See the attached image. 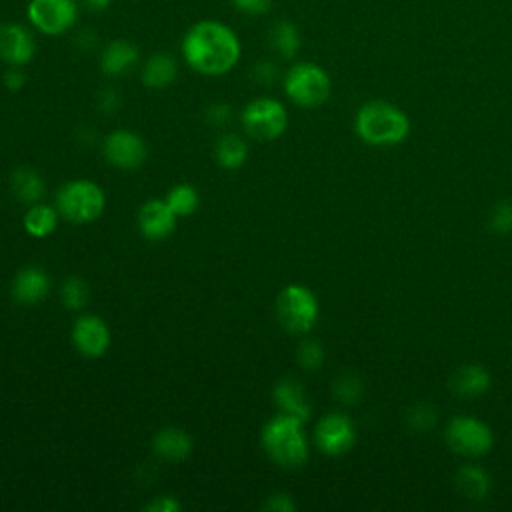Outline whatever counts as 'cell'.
I'll return each instance as SVG.
<instances>
[{
	"instance_id": "10",
	"label": "cell",
	"mask_w": 512,
	"mask_h": 512,
	"mask_svg": "<svg viewBox=\"0 0 512 512\" xmlns=\"http://www.w3.org/2000/svg\"><path fill=\"white\" fill-rule=\"evenodd\" d=\"M314 442L320 452L328 456H342L354 446L356 428L346 414L328 412L314 428Z\"/></svg>"
},
{
	"instance_id": "16",
	"label": "cell",
	"mask_w": 512,
	"mask_h": 512,
	"mask_svg": "<svg viewBox=\"0 0 512 512\" xmlns=\"http://www.w3.org/2000/svg\"><path fill=\"white\" fill-rule=\"evenodd\" d=\"M272 398L282 414H290L302 422H306L312 414V404H310L302 384L294 378L278 380L272 390Z\"/></svg>"
},
{
	"instance_id": "6",
	"label": "cell",
	"mask_w": 512,
	"mask_h": 512,
	"mask_svg": "<svg viewBox=\"0 0 512 512\" xmlns=\"http://www.w3.org/2000/svg\"><path fill=\"white\" fill-rule=\"evenodd\" d=\"M320 304L316 294L304 284H288L276 298V316L290 334H308L318 320Z\"/></svg>"
},
{
	"instance_id": "39",
	"label": "cell",
	"mask_w": 512,
	"mask_h": 512,
	"mask_svg": "<svg viewBox=\"0 0 512 512\" xmlns=\"http://www.w3.org/2000/svg\"><path fill=\"white\" fill-rule=\"evenodd\" d=\"M80 4L90 12H104L106 8H110L112 0H80Z\"/></svg>"
},
{
	"instance_id": "28",
	"label": "cell",
	"mask_w": 512,
	"mask_h": 512,
	"mask_svg": "<svg viewBox=\"0 0 512 512\" xmlns=\"http://www.w3.org/2000/svg\"><path fill=\"white\" fill-rule=\"evenodd\" d=\"M62 302L68 310H82L90 298V288L88 284L78 278V276H70L62 282V290H60Z\"/></svg>"
},
{
	"instance_id": "17",
	"label": "cell",
	"mask_w": 512,
	"mask_h": 512,
	"mask_svg": "<svg viewBox=\"0 0 512 512\" xmlns=\"http://www.w3.org/2000/svg\"><path fill=\"white\" fill-rule=\"evenodd\" d=\"M140 52L130 40H110L100 54V70L106 76H124L138 64Z\"/></svg>"
},
{
	"instance_id": "11",
	"label": "cell",
	"mask_w": 512,
	"mask_h": 512,
	"mask_svg": "<svg viewBox=\"0 0 512 512\" xmlns=\"http://www.w3.org/2000/svg\"><path fill=\"white\" fill-rule=\"evenodd\" d=\"M104 158L108 160V164H112L114 168H122V170H134L138 166H142V162L146 160V144L144 140L126 128L114 130L106 136L104 146H102Z\"/></svg>"
},
{
	"instance_id": "23",
	"label": "cell",
	"mask_w": 512,
	"mask_h": 512,
	"mask_svg": "<svg viewBox=\"0 0 512 512\" xmlns=\"http://www.w3.org/2000/svg\"><path fill=\"white\" fill-rule=\"evenodd\" d=\"M24 230L34 238L50 236L58 226V210L48 204H30L24 214Z\"/></svg>"
},
{
	"instance_id": "4",
	"label": "cell",
	"mask_w": 512,
	"mask_h": 512,
	"mask_svg": "<svg viewBox=\"0 0 512 512\" xmlns=\"http://www.w3.org/2000/svg\"><path fill=\"white\" fill-rule=\"evenodd\" d=\"M106 206L104 190L92 180H70L56 194V210L72 224H88L102 216Z\"/></svg>"
},
{
	"instance_id": "20",
	"label": "cell",
	"mask_w": 512,
	"mask_h": 512,
	"mask_svg": "<svg viewBox=\"0 0 512 512\" xmlns=\"http://www.w3.org/2000/svg\"><path fill=\"white\" fill-rule=\"evenodd\" d=\"M178 76V62L168 52L152 54L142 66V82L146 88L162 90L170 86Z\"/></svg>"
},
{
	"instance_id": "9",
	"label": "cell",
	"mask_w": 512,
	"mask_h": 512,
	"mask_svg": "<svg viewBox=\"0 0 512 512\" xmlns=\"http://www.w3.org/2000/svg\"><path fill=\"white\" fill-rule=\"evenodd\" d=\"M78 10V0H30L26 16L40 34L60 36L76 24Z\"/></svg>"
},
{
	"instance_id": "32",
	"label": "cell",
	"mask_w": 512,
	"mask_h": 512,
	"mask_svg": "<svg viewBox=\"0 0 512 512\" xmlns=\"http://www.w3.org/2000/svg\"><path fill=\"white\" fill-rule=\"evenodd\" d=\"M252 76H254V80L258 84L270 86V84H274L278 80V66L274 62H270V60H260V62L254 64Z\"/></svg>"
},
{
	"instance_id": "36",
	"label": "cell",
	"mask_w": 512,
	"mask_h": 512,
	"mask_svg": "<svg viewBox=\"0 0 512 512\" xmlns=\"http://www.w3.org/2000/svg\"><path fill=\"white\" fill-rule=\"evenodd\" d=\"M230 116H232V108L228 104H224V102H216V104L208 106V110H206L208 122L216 124V126L226 124L230 120Z\"/></svg>"
},
{
	"instance_id": "2",
	"label": "cell",
	"mask_w": 512,
	"mask_h": 512,
	"mask_svg": "<svg viewBox=\"0 0 512 512\" xmlns=\"http://www.w3.org/2000/svg\"><path fill=\"white\" fill-rule=\"evenodd\" d=\"M354 132L370 146H396L408 138L410 120L396 104L370 100L356 110Z\"/></svg>"
},
{
	"instance_id": "8",
	"label": "cell",
	"mask_w": 512,
	"mask_h": 512,
	"mask_svg": "<svg viewBox=\"0 0 512 512\" xmlns=\"http://www.w3.org/2000/svg\"><path fill=\"white\" fill-rule=\"evenodd\" d=\"M240 120L248 136L262 142H270L284 134L288 126V112L280 100L262 96L254 98L244 106Z\"/></svg>"
},
{
	"instance_id": "37",
	"label": "cell",
	"mask_w": 512,
	"mask_h": 512,
	"mask_svg": "<svg viewBox=\"0 0 512 512\" xmlns=\"http://www.w3.org/2000/svg\"><path fill=\"white\" fill-rule=\"evenodd\" d=\"M182 506L174 496H158L146 504L148 512H178Z\"/></svg>"
},
{
	"instance_id": "7",
	"label": "cell",
	"mask_w": 512,
	"mask_h": 512,
	"mask_svg": "<svg viewBox=\"0 0 512 512\" xmlns=\"http://www.w3.org/2000/svg\"><path fill=\"white\" fill-rule=\"evenodd\" d=\"M444 440L452 452L468 458H478L492 450L494 432L484 420L468 414H458L446 424Z\"/></svg>"
},
{
	"instance_id": "12",
	"label": "cell",
	"mask_w": 512,
	"mask_h": 512,
	"mask_svg": "<svg viewBox=\"0 0 512 512\" xmlns=\"http://www.w3.org/2000/svg\"><path fill=\"white\" fill-rule=\"evenodd\" d=\"M72 344L86 358H100L110 346V328L96 314H82L72 324Z\"/></svg>"
},
{
	"instance_id": "35",
	"label": "cell",
	"mask_w": 512,
	"mask_h": 512,
	"mask_svg": "<svg viewBox=\"0 0 512 512\" xmlns=\"http://www.w3.org/2000/svg\"><path fill=\"white\" fill-rule=\"evenodd\" d=\"M2 84L12 90V92H18L20 88H24L26 84V74L22 70V66H8V70L4 72L2 76Z\"/></svg>"
},
{
	"instance_id": "21",
	"label": "cell",
	"mask_w": 512,
	"mask_h": 512,
	"mask_svg": "<svg viewBox=\"0 0 512 512\" xmlns=\"http://www.w3.org/2000/svg\"><path fill=\"white\" fill-rule=\"evenodd\" d=\"M454 486L458 494L468 500H484L492 488V480L482 466L466 464L456 472Z\"/></svg>"
},
{
	"instance_id": "24",
	"label": "cell",
	"mask_w": 512,
	"mask_h": 512,
	"mask_svg": "<svg viewBox=\"0 0 512 512\" xmlns=\"http://www.w3.org/2000/svg\"><path fill=\"white\" fill-rule=\"evenodd\" d=\"M10 188L22 204H36L44 194V180L32 168H18L10 178Z\"/></svg>"
},
{
	"instance_id": "13",
	"label": "cell",
	"mask_w": 512,
	"mask_h": 512,
	"mask_svg": "<svg viewBox=\"0 0 512 512\" xmlns=\"http://www.w3.org/2000/svg\"><path fill=\"white\" fill-rule=\"evenodd\" d=\"M36 54L34 34L20 22L0 24V60L8 66H24Z\"/></svg>"
},
{
	"instance_id": "5",
	"label": "cell",
	"mask_w": 512,
	"mask_h": 512,
	"mask_svg": "<svg viewBox=\"0 0 512 512\" xmlns=\"http://www.w3.org/2000/svg\"><path fill=\"white\" fill-rule=\"evenodd\" d=\"M328 72L314 62H296L284 74V92L300 108H318L330 98Z\"/></svg>"
},
{
	"instance_id": "18",
	"label": "cell",
	"mask_w": 512,
	"mask_h": 512,
	"mask_svg": "<svg viewBox=\"0 0 512 512\" xmlns=\"http://www.w3.org/2000/svg\"><path fill=\"white\" fill-rule=\"evenodd\" d=\"M448 386L460 398L482 396L490 388V372L482 364H462L452 372Z\"/></svg>"
},
{
	"instance_id": "38",
	"label": "cell",
	"mask_w": 512,
	"mask_h": 512,
	"mask_svg": "<svg viewBox=\"0 0 512 512\" xmlns=\"http://www.w3.org/2000/svg\"><path fill=\"white\" fill-rule=\"evenodd\" d=\"M98 104H100V108H102L104 112H112V110H116V106L120 104L118 92H116V90H112V88L102 90V92H100V96H98Z\"/></svg>"
},
{
	"instance_id": "29",
	"label": "cell",
	"mask_w": 512,
	"mask_h": 512,
	"mask_svg": "<svg viewBox=\"0 0 512 512\" xmlns=\"http://www.w3.org/2000/svg\"><path fill=\"white\" fill-rule=\"evenodd\" d=\"M406 422L412 430L416 432H426L436 424V410L430 404H414L408 412H406Z\"/></svg>"
},
{
	"instance_id": "26",
	"label": "cell",
	"mask_w": 512,
	"mask_h": 512,
	"mask_svg": "<svg viewBox=\"0 0 512 512\" xmlns=\"http://www.w3.org/2000/svg\"><path fill=\"white\" fill-rule=\"evenodd\" d=\"M166 204L172 208L176 216H190L196 212L200 198L194 186L190 184H176L166 192Z\"/></svg>"
},
{
	"instance_id": "14",
	"label": "cell",
	"mask_w": 512,
	"mask_h": 512,
	"mask_svg": "<svg viewBox=\"0 0 512 512\" xmlns=\"http://www.w3.org/2000/svg\"><path fill=\"white\" fill-rule=\"evenodd\" d=\"M176 214L166 200H148L138 212V228L148 240H164L176 228Z\"/></svg>"
},
{
	"instance_id": "34",
	"label": "cell",
	"mask_w": 512,
	"mask_h": 512,
	"mask_svg": "<svg viewBox=\"0 0 512 512\" xmlns=\"http://www.w3.org/2000/svg\"><path fill=\"white\" fill-rule=\"evenodd\" d=\"M264 510H270V512H292L296 508L294 500L290 494H284V492H276L272 494L264 504H262Z\"/></svg>"
},
{
	"instance_id": "33",
	"label": "cell",
	"mask_w": 512,
	"mask_h": 512,
	"mask_svg": "<svg viewBox=\"0 0 512 512\" xmlns=\"http://www.w3.org/2000/svg\"><path fill=\"white\" fill-rule=\"evenodd\" d=\"M234 8L248 16H262L270 10L272 0H232Z\"/></svg>"
},
{
	"instance_id": "31",
	"label": "cell",
	"mask_w": 512,
	"mask_h": 512,
	"mask_svg": "<svg viewBox=\"0 0 512 512\" xmlns=\"http://www.w3.org/2000/svg\"><path fill=\"white\" fill-rule=\"evenodd\" d=\"M488 228L498 234L512 232V202L504 200V202H498L496 206H492V210L488 214Z\"/></svg>"
},
{
	"instance_id": "27",
	"label": "cell",
	"mask_w": 512,
	"mask_h": 512,
	"mask_svg": "<svg viewBox=\"0 0 512 512\" xmlns=\"http://www.w3.org/2000/svg\"><path fill=\"white\" fill-rule=\"evenodd\" d=\"M332 392L342 404H356L364 394V382L354 372H340L332 382Z\"/></svg>"
},
{
	"instance_id": "3",
	"label": "cell",
	"mask_w": 512,
	"mask_h": 512,
	"mask_svg": "<svg viewBox=\"0 0 512 512\" xmlns=\"http://www.w3.org/2000/svg\"><path fill=\"white\" fill-rule=\"evenodd\" d=\"M260 442L270 460L290 470L304 466L310 454L304 422L282 412L264 424Z\"/></svg>"
},
{
	"instance_id": "30",
	"label": "cell",
	"mask_w": 512,
	"mask_h": 512,
	"mask_svg": "<svg viewBox=\"0 0 512 512\" xmlns=\"http://www.w3.org/2000/svg\"><path fill=\"white\" fill-rule=\"evenodd\" d=\"M296 360L304 370H316L324 362V348L316 340H304L298 346Z\"/></svg>"
},
{
	"instance_id": "1",
	"label": "cell",
	"mask_w": 512,
	"mask_h": 512,
	"mask_svg": "<svg viewBox=\"0 0 512 512\" xmlns=\"http://www.w3.org/2000/svg\"><path fill=\"white\" fill-rule=\"evenodd\" d=\"M180 50L186 64L204 76L230 72L242 54L236 32L228 24L212 18L192 24L182 38Z\"/></svg>"
},
{
	"instance_id": "15",
	"label": "cell",
	"mask_w": 512,
	"mask_h": 512,
	"mask_svg": "<svg viewBox=\"0 0 512 512\" xmlns=\"http://www.w3.org/2000/svg\"><path fill=\"white\" fill-rule=\"evenodd\" d=\"M50 290L48 274L38 266L22 268L12 282V296L18 304L34 306L46 298Z\"/></svg>"
},
{
	"instance_id": "22",
	"label": "cell",
	"mask_w": 512,
	"mask_h": 512,
	"mask_svg": "<svg viewBox=\"0 0 512 512\" xmlns=\"http://www.w3.org/2000/svg\"><path fill=\"white\" fill-rule=\"evenodd\" d=\"M268 44L280 58L292 60L300 50L302 38H300V32L294 22L278 20L272 24V28L268 32Z\"/></svg>"
},
{
	"instance_id": "19",
	"label": "cell",
	"mask_w": 512,
	"mask_h": 512,
	"mask_svg": "<svg viewBox=\"0 0 512 512\" xmlns=\"http://www.w3.org/2000/svg\"><path fill=\"white\" fill-rule=\"evenodd\" d=\"M152 448L160 458L168 462H180L192 452V438L182 428L168 426L156 432Z\"/></svg>"
},
{
	"instance_id": "25",
	"label": "cell",
	"mask_w": 512,
	"mask_h": 512,
	"mask_svg": "<svg viewBox=\"0 0 512 512\" xmlns=\"http://www.w3.org/2000/svg\"><path fill=\"white\" fill-rule=\"evenodd\" d=\"M214 156L222 168H228V170L240 168L248 158V144L238 134H224L216 144Z\"/></svg>"
}]
</instances>
